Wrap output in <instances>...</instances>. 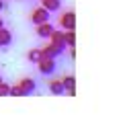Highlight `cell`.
<instances>
[{
    "instance_id": "cell-1",
    "label": "cell",
    "mask_w": 123,
    "mask_h": 115,
    "mask_svg": "<svg viewBox=\"0 0 123 115\" xmlns=\"http://www.w3.org/2000/svg\"><path fill=\"white\" fill-rule=\"evenodd\" d=\"M37 68L43 76H51L55 72V60L53 58H41L39 62H37Z\"/></svg>"
},
{
    "instance_id": "cell-2",
    "label": "cell",
    "mask_w": 123,
    "mask_h": 115,
    "mask_svg": "<svg viewBox=\"0 0 123 115\" xmlns=\"http://www.w3.org/2000/svg\"><path fill=\"white\" fill-rule=\"evenodd\" d=\"M49 17H51V13L47 8H43V6H39V8H35L33 14H31V23L33 25H41V23H47Z\"/></svg>"
},
{
    "instance_id": "cell-3",
    "label": "cell",
    "mask_w": 123,
    "mask_h": 115,
    "mask_svg": "<svg viewBox=\"0 0 123 115\" xmlns=\"http://www.w3.org/2000/svg\"><path fill=\"white\" fill-rule=\"evenodd\" d=\"M64 51H66L64 47H60V45L51 43V41H49L45 47H41V56H43V58H55V56H62Z\"/></svg>"
},
{
    "instance_id": "cell-4",
    "label": "cell",
    "mask_w": 123,
    "mask_h": 115,
    "mask_svg": "<svg viewBox=\"0 0 123 115\" xmlns=\"http://www.w3.org/2000/svg\"><path fill=\"white\" fill-rule=\"evenodd\" d=\"M60 27H62V29H66V31H68V29H74V27H76V14L72 13V10L64 13L60 17Z\"/></svg>"
},
{
    "instance_id": "cell-5",
    "label": "cell",
    "mask_w": 123,
    "mask_h": 115,
    "mask_svg": "<svg viewBox=\"0 0 123 115\" xmlns=\"http://www.w3.org/2000/svg\"><path fill=\"white\" fill-rule=\"evenodd\" d=\"M18 86L23 89V95L25 97H29V95H35L37 93V82L33 78H23L21 82H18Z\"/></svg>"
},
{
    "instance_id": "cell-6",
    "label": "cell",
    "mask_w": 123,
    "mask_h": 115,
    "mask_svg": "<svg viewBox=\"0 0 123 115\" xmlns=\"http://www.w3.org/2000/svg\"><path fill=\"white\" fill-rule=\"evenodd\" d=\"M51 43H55V45H60V47H64V49H68V45H66V37H64V33L62 31H57V29H53L51 33H49V37H47Z\"/></svg>"
},
{
    "instance_id": "cell-7",
    "label": "cell",
    "mask_w": 123,
    "mask_h": 115,
    "mask_svg": "<svg viewBox=\"0 0 123 115\" xmlns=\"http://www.w3.org/2000/svg\"><path fill=\"white\" fill-rule=\"evenodd\" d=\"M12 39H14L12 31L6 29V27H2V29H0V47H8V45L12 43Z\"/></svg>"
},
{
    "instance_id": "cell-8",
    "label": "cell",
    "mask_w": 123,
    "mask_h": 115,
    "mask_svg": "<svg viewBox=\"0 0 123 115\" xmlns=\"http://www.w3.org/2000/svg\"><path fill=\"white\" fill-rule=\"evenodd\" d=\"M62 82H64V89H66V95H70V97H76V78L74 76H66V78H62Z\"/></svg>"
},
{
    "instance_id": "cell-9",
    "label": "cell",
    "mask_w": 123,
    "mask_h": 115,
    "mask_svg": "<svg viewBox=\"0 0 123 115\" xmlns=\"http://www.w3.org/2000/svg\"><path fill=\"white\" fill-rule=\"evenodd\" d=\"M37 27V35H39L41 37V39H47V37H49V33H51L53 31V25H51V23H41V25H35Z\"/></svg>"
},
{
    "instance_id": "cell-10",
    "label": "cell",
    "mask_w": 123,
    "mask_h": 115,
    "mask_svg": "<svg viewBox=\"0 0 123 115\" xmlns=\"http://www.w3.org/2000/svg\"><path fill=\"white\" fill-rule=\"evenodd\" d=\"M49 93L51 95H66L64 82H62V80H51V82H49Z\"/></svg>"
},
{
    "instance_id": "cell-11",
    "label": "cell",
    "mask_w": 123,
    "mask_h": 115,
    "mask_svg": "<svg viewBox=\"0 0 123 115\" xmlns=\"http://www.w3.org/2000/svg\"><path fill=\"white\" fill-rule=\"evenodd\" d=\"M41 6L47 8L49 13H57L60 6H62V0H41Z\"/></svg>"
},
{
    "instance_id": "cell-12",
    "label": "cell",
    "mask_w": 123,
    "mask_h": 115,
    "mask_svg": "<svg viewBox=\"0 0 123 115\" xmlns=\"http://www.w3.org/2000/svg\"><path fill=\"white\" fill-rule=\"evenodd\" d=\"M64 37H66V45H68V49H72L76 45V31L74 29H68L66 33H64Z\"/></svg>"
},
{
    "instance_id": "cell-13",
    "label": "cell",
    "mask_w": 123,
    "mask_h": 115,
    "mask_svg": "<svg viewBox=\"0 0 123 115\" xmlns=\"http://www.w3.org/2000/svg\"><path fill=\"white\" fill-rule=\"evenodd\" d=\"M41 47H35V49H29V53H27V60H29V62H33V64H37L41 60Z\"/></svg>"
},
{
    "instance_id": "cell-14",
    "label": "cell",
    "mask_w": 123,
    "mask_h": 115,
    "mask_svg": "<svg viewBox=\"0 0 123 115\" xmlns=\"http://www.w3.org/2000/svg\"><path fill=\"white\" fill-rule=\"evenodd\" d=\"M8 95H10V97H25V95H23V89H21V86H18V82H17V84H12V86H10Z\"/></svg>"
},
{
    "instance_id": "cell-15",
    "label": "cell",
    "mask_w": 123,
    "mask_h": 115,
    "mask_svg": "<svg viewBox=\"0 0 123 115\" xmlns=\"http://www.w3.org/2000/svg\"><path fill=\"white\" fill-rule=\"evenodd\" d=\"M8 90H10V84L8 82H0V97H8Z\"/></svg>"
},
{
    "instance_id": "cell-16",
    "label": "cell",
    "mask_w": 123,
    "mask_h": 115,
    "mask_svg": "<svg viewBox=\"0 0 123 115\" xmlns=\"http://www.w3.org/2000/svg\"><path fill=\"white\" fill-rule=\"evenodd\" d=\"M0 10H4V0H0Z\"/></svg>"
},
{
    "instance_id": "cell-17",
    "label": "cell",
    "mask_w": 123,
    "mask_h": 115,
    "mask_svg": "<svg viewBox=\"0 0 123 115\" xmlns=\"http://www.w3.org/2000/svg\"><path fill=\"white\" fill-rule=\"evenodd\" d=\"M2 27H4V21H2V19H0V29H2Z\"/></svg>"
}]
</instances>
